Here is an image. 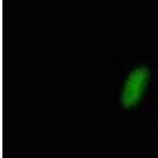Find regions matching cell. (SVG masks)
I'll list each match as a JSON object with an SVG mask.
<instances>
[{"instance_id": "1", "label": "cell", "mask_w": 158, "mask_h": 158, "mask_svg": "<svg viewBox=\"0 0 158 158\" xmlns=\"http://www.w3.org/2000/svg\"><path fill=\"white\" fill-rule=\"evenodd\" d=\"M148 77L149 72L144 67L136 69L130 74L123 91L122 102L124 106L130 108L139 101L146 89Z\"/></svg>"}]
</instances>
